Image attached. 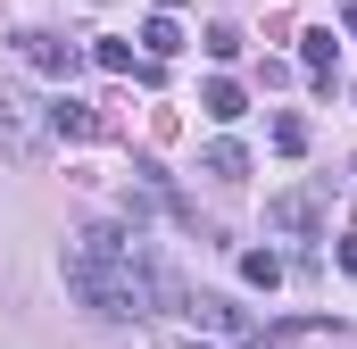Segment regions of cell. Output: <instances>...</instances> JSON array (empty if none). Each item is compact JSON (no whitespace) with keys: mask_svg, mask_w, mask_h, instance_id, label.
Instances as JSON below:
<instances>
[{"mask_svg":"<svg viewBox=\"0 0 357 349\" xmlns=\"http://www.w3.org/2000/svg\"><path fill=\"white\" fill-rule=\"evenodd\" d=\"M59 274H67V291L84 299L91 316H108V325H133L150 308H183V283L150 258V242L142 233H116V225H91L84 242L59 258Z\"/></svg>","mask_w":357,"mask_h":349,"instance_id":"6da1fadb","label":"cell"},{"mask_svg":"<svg viewBox=\"0 0 357 349\" xmlns=\"http://www.w3.org/2000/svg\"><path fill=\"white\" fill-rule=\"evenodd\" d=\"M17 59H25L33 75H75V67H84V50H75L67 34H42V25H33V34H17Z\"/></svg>","mask_w":357,"mask_h":349,"instance_id":"7a4b0ae2","label":"cell"},{"mask_svg":"<svg viewBox=\"0 0 357 349\" xmlns=\"http://www.w3.org/2000/svg\"><path fill=\"white\" fill-rule=\"evenodd\" d=\"M183 316L208 325V333H225V341H258V325H250L233 299H216V291H183Z\"/></svg>","mask_w":357,"mask_h":349,"instance_id":"3957f363","label":"cell"},{"mask_svg":"<svg viewBox=\"0 0 357 349\" xmlns=\"http://www.w3.org/2000/svg\"><path fill=\"white\" fill-rule=\"evenodd\" d=\"M266 225L291 233V242H307V233L324 225V191H274V200H266Z\"/></svg>","mask_w":357,"mask_h":349,"instance_id":"277c9868","label":"cell"},{"mask_svg":"<svg viewBox=\"0 0 357 349\" xmlns=\"http://www.w3.org/2000/svg\"><path fill=\"white\" fill-rule=\"evenodd\" d=\"M42 117H50V133H59V142H91V133H100V108H84L75 91H59Z\"/></svg>","mask_w":357,"mask_h":349,"instance_id":"5b68a950","label":"cell"},{"mask_svg":"<svg viewBox=\"0 0 357 349\" xmlns=\"http://www.w3.org/2000/svg\"><path fill=\"white\" fill-rule=\"evenodd\" d=\"M299 67H307L316 84H333V67H341V42H333V25H307V34H299Z\"/></svg>","mask_w":357,"mask_h":349,"instance_id":"8992f818","label":"cell"},{"mask_svg":"<svg viewBox=\"0 0 357 349\" xmlns=\"http://www.w3.org/2000/svg\"><path fill=\"white\" fill-rule=\"evenodd\" d=\"M199 108H208V117H216V125H233V117H241V108H250V91L233 84V75H216V84L199 91Z\"/></svg>","mask_w":357,"mask_h":349,"instance_id":"52a82bcc","label":"cell"},{"mask_svg":"<svg viewBox=\"0 0 357 349\" xmlns=\"http://www.w3.org/2000/svg\"><path fill=\"white\" fill-rule=\"evenodd\" d=\"M142 50H150V59H175V50H183V25H175V8H158V17L142 25Z\"/></svg>","mask_w":357,"mask_h":349,"instance_id":"ba28073f","label":"cell"},{"mask_svg":"<svg viewBox=\"0 0 357 349\" xmlns=\"http://www.w3.org/2000/svg\"><path fill=\"white\" fill-rule=\"evenodd\" d=\"M199 167L216 174V183H241V174H250V150H241V142H208V158H199Z\"/></svg>","mask_w":357,"mask_h":349,"instance_id":"9c48e42d","label":"cell"},{"mask_svg":"<svg viewBox=\"0 0 357 349\" xmlns=\"http://www.w3.org/2000/svg\"><path fill=\"white\" fill-rule=\"evenodd\" d=\"M241 283H250V291H274V283H282V258H274V250H241Z\"/></svg>","mask_w":357,"mask_h":349,"instance_id":"30bf717a","label":"cell"},{"mask_svg":"<svg viewBox=\"0 0 357 349\" xmlns=\"http://www.w3.org/2000/svg\"><path fill=\"white\" fill-rule=\"evenodd\" d=\"M91 67H108V75H133V42H91Z\"/></svg>","mask_w":357,"mask_h":349,"instance_id":"8fae6325","label":"cell"},{"mask_svg":"<svg viewBox=\"0 0 357 349\" xmlns=\"http://www.w3.org/2000/svg\"><path fill=\"white\" fill-rule=\"evenodd\" d=\"M274 150H291V158H299V150H307V125H299V117H274Z\"/></svg>","mask_w":357,"mask_h":349,"instance_id":"7c38bea8","label":"cell"},{"mask_svg":"<svg viewBox=\"0 0 357 349\" xmlns=\"http://www.w3.org/2000/svg\"><path fill=\"white\" fill-rule=\"evenodd\" d=\"M208 59H241V34L233 25H208Z\"/></svg>","mask_w":357,"mask_h":349,"instance_id":"4fadbf2b","label":"cell"},{"mask_svg":"<svg viewBox=\"0 0 357 349\" xmlns=\"http://www.w3.org/2000/svg\"><path fill=\"white\" fill-rule=\"evenodd\" d=\"M341 266H349V274H357V233H349V242H341Z\"/></svg>","mask_w":357,"mask_h":349,"instance_id":"5bb4252c","label":"cell"},{"mask_svg":"<svg viewBox=\"0 0 357 349\" xmlns=\"http://www.w3.org/2000/svg\"><path fill=\"white\" fill-rule=\"evenodd\" d=\"M341 25H349V34H357V8H349V17H341Z\"/></svg>","mask_w":357,"mask_h":349,"instance_id":"9a60e30c","label":"cell"},{"mask_svg":"<svg viewBox=\"0 0 357 349\" xmlns=\"http://www.w3.org/2000/svg\"><path fill=\"white\" fill-rule=\"evenodd\" d=\"M158 8H183V0H158Z\"/></svg>","mask_w":357,"mask_h":349,"instance_id":"2e32d148","label":"cell"}]
</instances>
